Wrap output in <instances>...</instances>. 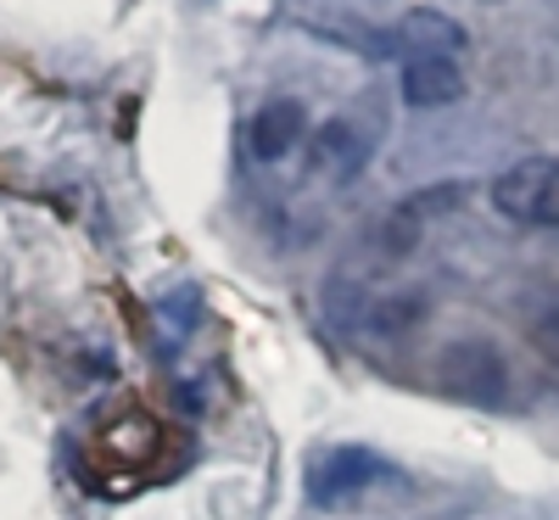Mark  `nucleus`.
Listing matches in <instances>:
<instances>
[{
  "label": "nucleus",
  "mask_w": 559,
  "mask_h": 520,
  "mask_svg": "<svg viewBox=\"0 0 559 520\" xmlns=\"http://www.w3.org/2000/svg\"><path fill=\"white\" fill-rule=\"evenodd\" d=\"M492 208L532 229H559V157H526L492 179Z\"/></svg>",
  "instance_id": "nucleus-1"
},
{
  "label": "nucleus",
  "mask_w": 559,
  "mask_h": 520,
  "mask_svg": "<svg viewBox=\"0 0 559 520\" xmlns=\"http://www.w3.org/2000/svg\"><path fill=\"white\" fill-rule=\"evenodd\" d=\"M376 482H397V470L369 448H331L308 464V498L319 509H342L347 498L369 493Z\"/></svg>",
  "instance_id": "nucleus-2"
},
{
  "label": "nucleus",
  "mask_w": 559,
  "mask_h": 520,
  "mask_svg": "<svg viewBox=\"0 0 559 520\" xmlns=\"http://www.w3.org/2000/svg\"><path fill=\"white\" fill-rule=\"evenodd\" d=\"M442 381L464 403L498 409L503 392H509V369H503V353L492 342H459V347L442 353Z\"/></svg>",
  "instance_id": "nucleus-3"
},
{
  "label": "nucleus",
  "mask_w": 559,
  "mask_h": 520,
  "mask_svg": "<svg viewBox=\"0 0 559 520\" xmlns=\"http://www.w3.org/2000/svg\"><path fill=\"white\" fill-rule=\"evenodd\" d=\"M471 202V185H431V191H419V197H408L386 224H381V247L386 252H414L419 247V229H426L431 218H442V213H453V208H464Z\"/></svg>",
  "instance_id": "nucleus-4"
},
{
  "label": "nucleus",
  "mask_w": 559,
  "mask_h": 520,
  "mask_svg": "<svg viewBox=\"0 0 559 520\" xmlns=\"http://www.w3.org/2000/svg\"><path fill=\"white\" fill-rule=\"evenodd\" d=\"M392 34V57H408V62H419V57H453V51H464V28L453 23V17H442V12H431V7H419V12H408L397 28H386Z\"/></svg>",
  "instance_id": "nucleus-5"
},
{
  "label": "nucleus",
  "mask_w": 559,
  "mask_h": 520,
  "mask_svg": "<svg viewBox=\"0 0 559 520\" xmlns=\"http://www.w3.org/2000/svg\"><path fill=\"white\" fill-rule=\"evenodd\" d=\"M403 102L419 113H442L453 102H464V68L453 57H419L403 68Z\"/></svg>",
  "instance_id": "nucleus-6"
},
{
  "label": "nucleus",
  "mask_w": 559,
  "mask_h": 520,
  "mask_svg": "<svg viewBox=\"0 0 559 520\" xmlns=\"http://www.w3.org/2000/svg\"><path fill=\"white\" fill-rule=\"evenodd\" d=\"M302 134H308V113H302V102H269L258 118H252V129H247V146H252V157L258 163H280L286 152H297L302 146Z\"/></svg>",
  "instance_id": "nucleus-7"
},
{
  "label": "nucleus",
  "mask_w": 559,
  "mask_h": 520,
  "mask_svg": "<svg viewBox=\"0 0 559 520\" xmlns=\"http://www.w3.org/2000/svg\"><path fill=\"white\" fill-rule=\"evenodd\" d=\"M313 168L324 174V179H353L364 163H369V140L347 123V118H331L319 134H313Z\"/></svg>",
  "instance_id": "nucleus-8"
},
{
  "label": "nucleus",
  "mask_w": 559,
  "mask_h": 520,
  "mask_svg": "<svg viewBox=\"0 0 559 520\" xmlns=\"http://www.w3.org/2000/svg\"><path fill=\"white\" fill-rule=\"evenodd\" d=\"M521 330L548 364H559V286H537L521 303Z\"/></svg>",
  "instance_id": "nucleus-9"
},
{
  "label": "nucleus",
  "mask_w": 559,
  "mask_h": 520,
  "mask_svg": "<svg viewBox=\"0 0 559 520\" xmlns=\"http://www.w3.org/2000/svg\"><path fill=\"white\" fill-rule=\"evenodd\" d=\"M102 448L112 453V459H152V448H157V425L146 419V414H123V419H112L107 432H102Z\"/></svg>",
  "instance_id": "nucleus-10"
},
{
  "label": "nucleus",
  "mask_w": 559,
  "mask_h": 520,
  "mask_svg": "<svg viewBox=\"0 0 559 520\" xmlns=\"http://www.w3.org/2000/svg\"><path fill=\"white\" fill-rule=\"evenodd\" d=\"M426 319V297L419 292H397V297H381V303H369L364 308V324L376 330V336H403L408 324Z\"/></svg>",
  "instance_id": "nucleus-11"
},
{
  "label": "nucleus",
  "mask_w": 559,
  "mask_h": 520,
  "mask_svg": "<svg viewBox=\"0 0 559 520\" xmlns=\"http://www.w3.org/2000/svg\"><path fill=\"white\" fill-rule=\"evenodd\" d=\"M487 7H492V0H487Z\"/></svg>",
  "instance_id": "nucleus-12"
}]
</instances>
